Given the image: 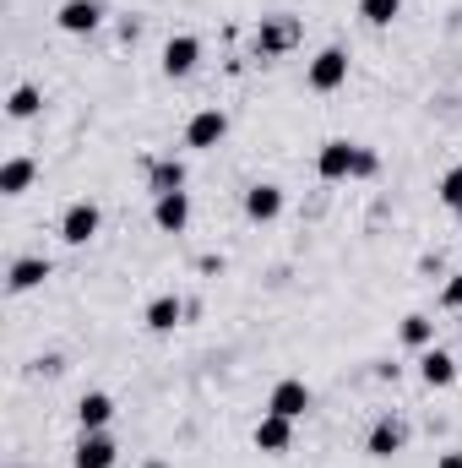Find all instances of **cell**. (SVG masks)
<instances>
[{
    "label": "cell",
    "mask_w": 462,
    "mask_h": 468,
    "mask_svg": "<svg viewBox=\"0 0 462 468\" xmlns=\"http://www.w3.org/2000/svg\"><path fill=\"white\" fill-rule=\"evenodd\" d=\"M261 452H289V441H294V420H283V414H261V425H256V436H250Z\"/></svg>",
    "instance_id": "cell-12"
},
{
    "label": "cell",
    "mask_w": 462,
    "mask_h": 468,
    "mask_svg": "<svg viewBox=\"0 0 462 468\" xmlns=\"http://www.w3.org/2000/svg\"><path fill=\"white\" fill-rule=\"evenodd\" d=\"M44 278H49V261H44V256H16L11 272H5V289H11V294H27V289H38Z\"/></svg>",
    "instance_id": "cell-14"
},
{
    "label": "cell",
    "mask_w": 462,
    "mask_h": 468,
    "mask_svg": "<svg viewBox=\"0 0 462 468\" xmlns=\"http://www.w3.org/2000/svg\"><path fill=\"white\" fill-rule=\"evenodd\" d=\"M403 441H408V431H403L397 420H375L370 436H364V452H370V458H397Z\"/></svg>",
    "instance_id": "cell-13"
},
{
    "label": "cell",
    "mask_w": 462,
    "mask_h": 468,
    "mask_svg": "<svg viewBox=\"0 0 462 468\" xmlns=\"http://www.w3.org/2000/svg\"><path fill=\"white\" fill-rule=\"evenodd\" d=\"M441 468H462V452H446V458H441Z\"/></svg>",
    "instance_id": "cell-26"
},
{
    "label": "cell",
    "mask_w": 462,
    "mask_h": 468,
    "mask_svg": "<svg viewBox=\"0 0 462 468\" xmlns=\"http://www.w3.org/2000/svg\"><path fill=\"white\" fill-rule=\"evenodd\" d=\"M99 224H104V213H99L93 202H71V207L60 213V239H66V245H88V239L99 234Z\"/></svg>",
    "instance_id": "cell-3"
},
{
    "label": "cell",
    "mask_w": 462,
    "mask_h": 468,
    "mask_svg": "<svg viewBox=\"0 0 462 468\" xmlns=\"http://www.w3.org/2000/svg\"><path fill=\"white\" fill-rule=\"evenodd\" d=\"M397 11H403V0H359V16H364L370 27H392Z\"/></svg>",
    "instance_id": "cell-22"
},
{
    "label": "cell",
    "mask_w": 462,
    "mask_h": 468,
    "mask_svg": "<svg viewBox=\"0 0 462 468\" xmlns=\"http://www.w3.org/2000/svg\"><path fill=\"white\" fill-rule=\"evenodd\" d=\"M441 305H446V311H462V272L452 278V283H446V294H441Z\"/></svg>",
    "instance_id": "cell-25"
},
{
    "label": "cell",
    "mask_w": 462,
    "mask_h": 468,
    "mask_svg": "<svg viewBox=\"0 0 462 468\" xmlns=\"http://www.w3.org/2000/svg\"><path fill=\"white\" fill-rule=\"evenodd\" d=\"M224 136H229V115L224 110H202L185 125V147H218Z\"/></svg>",
    "instance_id": "cell-7"
},
{
    "label": "cell",
    "mask_w": 462,
    "mask_h": 468,
    "mask_svg": "<svg viewBox=\"0 0 462 468\" xmlns=\"http://www.w3.org/2000/svg\"><path fill=\"white\" fill-rule=\"evenodd\" d=\"M152 224L163 234H180L191 224V197L185 191H169V197H152Z\"/></svg>",
    "instance_id": "cell-8"
},
{
    "label": "cell",
    "mask_w": 462,
    "mask_h": 468,
    "mask_svg": "<svg viewBox=\"0 0 462 468\" xmlns=\"http://www.w3.org/2000/svg\"><path fill=\"white\" fill-rule=\"evenodd\" d=\"M180 316H185V305H180L174 294H158V300L147 305V316H142V322H147V333H174V327H180Z\"/></svg>",
    "instance_id": "cell-18"
},
{
    "label": "cell",
    "mask_w": 462,
    "mask_h": 468,
    "mask_svg": "<svg viewBox=\"0 0 462 468\" xmlns=\"http://www.w3.org/2000/svg\"><path fill=\"white\" fill-rule=\"evenodd\" d=\"M457 224H462V207H457Z\"/></svg>",
    "instance_id": "cell-27"
},
{
    "label": "cell",
    "mask_w": 462,
    "mask_h": 468,
    "mask_svg": "<svg viewBox=\"0 0 462 468\" xmlns=\"http://www.w3.org/2000/svg\"><path fill=\"white\" fill-rule=\"evenodd\" d=\"M38 104H44V93H38L33 82H22V88H11V99H5V115L11 120H33L38 115Z\"/></svg>",
    "instance_id": "cell-20"
},
{
    "label": "cell",
    "mask_w": 462,
    "mask_h": 468,
    "mask_svg": "<svg viewBox=\"0 0 462 468\" xmlns=\"http://www.w3.org/2000/svg\"><path fill=\"white\" fill-rule=\"evenodd\" d=\"M305 409H310V387L305 381H278L272 387V398H267V414H283V420H305Z\"/></svg>",
    "instance_id": "cell-6"
},
{
    "label": "cell",
    "mask_w": 462,
    "mask_h": 468,
    "mask_svg": "<svg viewBox=\"0 0 462 468\" xmlns=\"http://www.w3.org/2000/svg\"><path fill=\"white\" fill-rule=\"evenodd\" d=\"M120 458V447L104 436V431H82V441H77V458L71 463L77 468H115Z\"/></svg>",
    "instance_id": "cell-9"
},
{
    "label": "cell",
    "mask_w": 462,
    "mask_h": 468,
    "mask_svg": "<svg viewBox=\"0 0 462 468\" xmlns=\"http://www.w3.org/2000/svg\"><path fill=\"white\" fill-rule=\"evenodd\" d=\"M436 197H441V202H446V207L457 213V207H462V169H446V175H441V186H436Z\"/></svg>",
    "instance_id": "cell-23"
},
{
    "label": "cell",
    "mask_w": 462,
    "mask_h": 468,
    "mask_svg": "<svg viewBox=\"0 0 462 468\" xmlns=\"http://www.w3.org/2000/svg\"><path fill=\"white\" fill-rule=\"evenodd\" d=\"M33 175H38L33 158H5V164H0V197H22V191L33 186Z\"/></svg>",
    "instance_id": "cell-17"
},
{
    "label": "cell",
    "mask_w": 462,
    "mask_h": 468,
    "mask_svg": "<svg viewBox=\"0 0 462 468\" xmlns=\"http://www.w3.org/2000/svg\"><path fill=\"white\" fill-rule=\"evenodd\" d=\"M353 158H359V142H321L316 175L321 180H353Z\"/></svg>",
    "instance_id": "cell-5"
},
{
    "label": "cell",
    "mask_w": 462,
    "mask_h": 468,
    "mask_svg": "<svg viewBox=\"0 0 462 468\" xmlns=\"http://www.w3.org/2000/svg\"><path fill=\"white\" fill-rule=\"evenodd\" d=\"M430 338H436V322H430V316H419V311L403 316V344H408V349H430Z\"/></svg>",
    "instance_id": "cell-21"
},
{
    "label": "cell",
    "mask_w": 462,
    "mask_h": 468,
    "mask_svg": "<svg viewBox=\"0 0 462 468\" xmlns=\"http://www.w3.org/2000/svg\"><path fill=\"white\" fill-rule=\"evenodd\" d=\"M294 44H299V22H294V16H261V27H256V49H261V60L289 55Z\"/></svg>",
    "instance_id": "cell-1"
},
{
    "label": "cell",
    "mask_w": 462,
    "mask_h": 468,
    "mask_svg": "<svg viewBox=\"0 0 462 468\" xmlns=\"http://www.w3.org/2000/svg\"><path fill=\"white\" fill-rule=\"evenodd\" d=\"M202 66V38H191V33H180V38H169L163 44V77H191Z\"/></svg>",
    "instance_id": "cell-4"
},
{
    "label": "cell",
    "mask_w": 462,
    "mask_h": 468,
    "mask_svg": "<svg viewBox=\"0 0 462 468\" xmlns=\"http://www.w3.org/2000/svg\"><path fill=\"white\" fill-rule=\"evenodd\" d=\"M278 213H283V191H278V186L261 180V186L245 191V218H250V224H272Z\"/></svg>",
    "instance_id": "cell-11"
},
{
    "label": "cell",
    "mask_w": 462,
    "mask_h": 468,
    "mask_svg": "<svg viewBox=\"0 0 462 468\" xmlns=\"http://www.w3.org/2000/svg\"><path fill=\"white\" fill-rule=\"evenodd\" d=\"M419 376H425V387H452L457 381V359L446 349H419Z\"/></svg>",
    "instance_id": "cell-15"
},
{
    "label": "cell",
    "mask_w": 462,
    "mask_h": 468,
    "mask_svg": "<svg viewBox=\"0 0 462 468\" xmlns=\"http://www.w3.org/2000/svg\"><path fill=\"white\" fill-rule=\"evenodd\" d=\"M110 420H115V398H110V392H88V398L77 403V425H82V431H104Z\"/></svg>",
    "instance_id": "cell-16"
},
{
    "label": "cell",
    "mask_w": 462,
    "mask_h": 468,
    "mask_svg": "<svg viewBox=\"0 0 462 468\" xmlns=\"http://www.w3.org/2000/svg\"><path fill=\"white\" fill-rule=\"evenodd\" d=\"M55 22H60V33H93V27L104 22V5H99V0H66V5L55 11Z\"/></svg>",
    "instance_id": "cell-10"
},
{
    "label": "cell",
    "mask_w": 462,
    "mask_h": 468,
    "mask_svg": "<svg viewBox=\"0 0 462 468\" xmlns=\"http://www.w3.org/2000/svg\"><path fill=\"white\" fill-rule=\"evenodd\" d=\"M381 169V158L370 153V147H359V158H353V180H364V175H375Z\"/></svg>",
    "instance_id": "cell-24"
},
{
    "label": "cell",
    "mask_w": 462,
    "mask_h": 468,
    "mask_svg": "<svg viewBox=\"0 0 462 468\" xmlns=\"http://www.w3.org/2000/svg\"><path fill=\"white\" fill-rule=\"evenodd\" d=\"M343 82H348V49L343 44H327V49L310 60V88H316V93H338Z\"/></svg>",
    "instance_id": "cell-2"
},
{
    "label": "cell",
    "mask_w": 462,
    "mask_h": 468,
    "mask_svg": "<svg viewBox=\"0 0 462 468\" xmlns=\"http://www.w3.org/2000/svg\"><path fill=\"white\" fill-rule=\"evenodd\" d=\"M147 186H152V197L180 191V186H185V164H180V158H158V164L147 169Z\"/></svg>",
    "instance_id": "cell-19"
}]
</instances>
